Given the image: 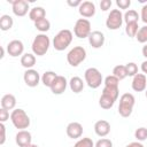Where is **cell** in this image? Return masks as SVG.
<instances>
[{
	"mask_svg": "<svg viewBox=\"0 0 147 147\" xmlns=\"http://www.w3.org/2000/svg\"><path fill=\"white\" fill-rule=\"evenodd\" d=\"M136 99L133 94L131 93H124L119 98V105H118V113L122 117H129L132 114L133 106H134Z\"/></svg>",
	"mask_w": 147,
	"mask_h": 147,
	"instance_id": "6da1fadb",
	"label": "cell"
},
{
	"mask_svg": "<svg viewBox=\"0 0 147 147\" xmlns=\"http://www.w3.org/2000/svg\"><path fill=\"white\" fill-rule=\"evenodd\" d=\"M49 45H51V40L46 34L44 33L37 34L32 42V52L37 56H42L47 53Z\"/></svg>",
	"mask_w": 147,
	"mask_h": 147,
	"instance_id": "7a4b0ae2",
	"label": "cell"
},
{
	"mask_svg": "<svg viewBox=\"0 0 147 147\" xmlns=\"http://www.w3.org/2000/svg\"><path fill=\"white\" fill-rule=\"evenodd\" d=\"M10 121H11L13 125L16 129H20V130H24V129L29 127V125H30V118H29L28 114L21 108L14 109L11 111Z\"/></svg>",
	"mask_w": 147,
	"mask_h": 147,
	"instance_id": "3957f363",
	"label": "cell"
},
{
	"mask_svg": "<svg viewBox=\"0 0 147 147\" xmlns=\"http://www.w3.org/2000/svg\"><path fill=\"white\" fill-rule=\"evenodd\" d=\"M72 41V32L68 29L61 30L53 39V46L56 51H64Z\"/></svg>",
	"mask_w": 147,
	"mask_h": 147,
	"instance_id": "277c9868",
	"label": "cell"
},
{
	"mask_svg": "<svg viewBox=\"0 0 147 147\" xmlns=\"http://www.w3.org/2000/svg\"><path fill=\"white\" fill-rule=\"evenodd\" d=\"M86 59V51L82 46H76L72 49L69 51L67 54V61L71 67L79 65L84 60Z\"/></svg>",
	"mask_w": 147,
	"mask_h": 147,
	"instance_id": "5b68a950",
	"label": "cell"
},
{
	"mask_svg": "<svg viewBox=\"0 0 147 147\" xmlns=\"http://www.w3.org/2000/svg\"><path fill=\"white\" fill-rule=\"evenodd\" d=\"M85 82L91 88H98L102 83V75L96 68H88L85 74Z\"/></svg>",
	"mask_w": 147,
	"mask_h": 147,
	"instance_id": "8992f818",
	"label": "cell"
},
{
	"mask_svg": "<svg viewBox=\"0 0 147 147\" xmlns=\"http://www.w3.org/2000/svg\"><path fill=\"white\" fill-rule=\"evenodd\" d=\"M74 33L76 37L84 39V38H88V36L91 34V23L86 18H79L76 21L75 28H74Z\"/></svg>",
	"mask_w": 147,
	"mask_h": 147,
	"instance_id": "52a82bcc",
	"label": "cell"
},
{
	"mask_svg": "<svg viewBox=\"0 0 147 147\" xmlns=\"http://www.w3.org/2000/svg\"><path fill=\"white\" fill-rule=\"evenodd\" d=\"M123 14L119 9H113L110 10L107 21H106V25L109 30H117L122 26L123 23Z\"/></svg>",
	"mask_w": 147,
	"mask_h": 147,
	"instance_id": "ba28073f",
	"label": "cell"
},
{
	"mask_svg": "<svg viewBox=\"0 0 147 147\" xmlns=\"http://www.w3.org/2000/svg\"><path fill=\"white\" fill-rule=\"evenodd\" d=\"M9 3L13 6V13L16 16H25L29 10V2L25 0H8Z\"/></svg>",
	"mask_w": 147,
	"mask_h": 147,
	"instance_id": "9c48e42d",
	"label": "cell"
},
{
	"mask_svg": "<svg viewBox=\"0 0 147 147\" xmlns=\"http://www.w3.org/2000/svg\"><path fill=\"white\" fill-rule=\"evenodd\" d=\"M23 78H24V83L30 87L37 86L39 84V80H40V76H39L38 71L34 69H28L24 72Z\"/></svg>",
	"mask_w": 147,
	"mask_h": 147,
	"instance_id": "30bf717a",
	"label": "cell"
},
{
	"mask_svg": "<svg viewBox=\"0 0 147 147\" xmlns=\"http://www.w3.org/2000/svg\"><path fill=\"white\" fill-rule=\"evenodd\" d=\"M67 134L71 139H78L83 134V125L78 122H71L67 126Z\"/></svg>",
	"mask_w": 147,
	"mask_h": 147,
	"instance_id": "8fae6325",
	"label": "cell"
},
{
	"mask_svg": "<svg viewBox=\"0 0 147 147\" xmlns=\"http://www.w3.org/2000/svg\"><path fill=\"white\" fill-rule=\"evenodd\" d=\"M16 144L20 146V147H29L31 144H32V137H31V133L26 130H21L17 132L16 134Z\"/></svg>",
	"mask_w": 147,
	"mask_h": 147,
	"instance_id": "7c38bea8",
	"label": "cell"
},
{
	"mask_svg": "<svg viewBox=\"0 0 147 147\" xmlns=\"http://www.w3.org/2000/svg\"><path fill=\"white\" fill-rule=\"evenodd\" d=\"M24 51V46H23V42L21 40H11L8 45H7V52L10 56L13 57H16L18 55H21Z\"/></svg>",
	"mask_w": 147,
	"mask_h": 147,
	"instance_id": "4fadbf2b",
	"label": "cell"
},
{
	"mask_svg": "<svg viewBox=\"0 0 147 147\" xmlns=\"http://www.w3.org/2000/svg\"><path fill=\"white\" fill-rule=\"evenodd\" d=\"M146 86H147L146 75L137 74L132 79V90L136 92H142L146 90Z\"/></svg>",
	"mask_w": 147,
	"mask_h": 147,
	"instance_id": "5bb4252c",
	"label": "cell"
},
{
	"mask_svg": "<svg viewBox=\"0 0 147 147\" xmlns=\"http://www.w3.org/2000/svg\"><path fill=\"white\" fill-rule=\"evenodd\" d=\"M67 85H68V82H67L65 77L64 76H57L51 86V91L54 94H62L65 91Z\"/></svg>",
	"mask_w": 147,
	"mask_h": 147,
	"instance_id": "9a60e30c",
	"label": "cell"
},
{
	"mask_svg": "<svg viewBox=\"0 0 147 147\" xmlns=\"http://www.w3.org/2000/svg\"><path fill=\"white\" fill-rule=\"evenodd\" d=\"M78 11L83 17H92L95 14V5L92 1H83L78 7Z\"/></svg>",
	"mask_w": 147,
	"mask_h": 147,
	"instance_id": "2e32d148",
	"label": "cell"
},
{
	"mask_svg": "<svg viewBox=\"0 0 147 147\" xmlns=\"http://www.w3.org/2000/svg\"><path fill=\"white\" fill-rule=\"evenodd\" d=\"M88 42L93 48H100L105 44V34L101 31H93L88 36Z\"/></svg>",
	"mask_w": 147,
	"mask_h": 147,
	"instance_id": "e0dca14e",
	"label": "cell"
},
{
	"mask_svg": "<svg viewBox=\"0 0 147 147\" xmlns=\"http://www.w3.org/2000/svg\"><path fill=\"white\" fill-rule=\"evenodd\" d=\"M94 131L99 137H106L110 132V124L105 119H100V121L95 122Z\"/></svg>",
	"mask_w": 147,
	"mask_h": 147,
	"instance_id": "ac0fdd59",
	"label": "cell"
},
{
	"mask_svg": "<svg viewBox=\"0 0 147 147\" xmlns=\"http://www.w3.org/2000/svg\"><path fill=\"white\" fill-rule=\"evenodd\" d=\"M16 106V98L13 94H5L1 98V108L6 110H11Z\"/></svg>",
	"mask_w": 147,
	"mask_h": 147,
	"instance_id": "d6986e66",
	"label": "cell"
},
{
	"mask_svg": "<svg viewBox=\"0 0 147 147\" xmlns=\"http://www.w3.org/2000/svg\"><path fill=\"white\" fill-rule=\"evenodd\" d=\"M45 16H46V11L42 7H33L29 13V17L33 22H37L39 20L45 18Z\"/></svg>",
	"mask_w": 147,
	"mask_h": 147,
	"instance_id": "ffe728a7",
	"label": "cell"
},
{
	"mask_svg": "<svg viewBox=\"0 0 147 147\" xmlns=\"http://www.w3.org/2000/svg\"><path fill=\"white\" fill-rule=\"evenodd\" d=\"M69 86H70V88H71V91H72L74 93H79V92H82L83 88H84V82H83V79H82L80 77L75 76V77H72V78L70 79Z\"/></svg>",
	"mask_w": 147,
	"mask_h": 147,
	"instance_id": "44dd1931",
	"label": "cell"
},
{
	"mask_svg": "<svg viewBox=\"0 0 147 147\" xmlns=\"http://www.w3.org/2000/svg\"><path fill=\"white\" fill-rule=\"evenodd\" d=\"M21 64L26 69H31L36 64V56L31 53L23 54L22 57H21Z\"/></svg>",
	"mask_w": 147,
	"mask_h": 147,
	"instance_id": "7402d4cb",
	"label": "cell"
},
{
	"mask_svg": "<svg viewBox=\"0 0 147 147\" xmlns=\"http://www.w3.org/2000/svg\"><path fill=\"white\" fill-rule=\"evenodd\" d=\"M57 76H59V75H56L54 71H46V72L42 75V77H41V82H42V84H44L45 86H47V87L51 88L52 84L54 83V80L56 79Z\"/></svg>",
	"mask_w": 147,
	"mask_h": 147,
	"instance_id": "603a6c76",
	"label": "cell"
},
{
	"mask_svg": "<svg viewBox=\"0 0 147 147\" xmlns=\"http://www.w3.org/2000/svg\"><path fill=\"white\" fill-rule=\"evenodd\" d=\"M123 20L125 21L126 24H130V23H138V20H139V15L136 10L133 9H130L127 10L124 16H123Z\"/></svg>",
	"mask_w": 147,
	"mask_h": 147,
	"instance_id": "cb8c5ba5",
	"label": "cell"
},
{
	"mask_svg": "<svg viewBox=\"0 0 147 147\" xmlns=\"http://www.w3.org/2000/svg\"><path fill=\"white\" fill-rule=\"evenodd\" d=\"M13 24H14L13 18L9 15H2L0 17V29L2 31H7V30L11 29Z\"/></svg>",
	"mask_w": 147,
	"mask_h": 147,
	"instance_id": "d4e9b609",
	"label": "cell"
},
{
	"mask_svg": "<svg viewBox=\"0 0 147 147\" xmlns=\"http://www.w3.org/2000/svg\"><path fill=\"white\" fill-rule=\"evenodd\" d=\"M114 103H115V100L114 99H111L108 95L101 94L100 100H99V105H100L101 108H103V109H110L114 106Z\"/></svg>",
	"mask_w": 147,
	"mask_h": 147,
	"instance_id": "484cf974",
	"label": "cell"
},
{
	"mask_svg": "<svg viewBox=\"0 0 147 147\" xmlns=\"http://www.w3.org/2000/svg\"><path fill=\"white\" fill-rule=\"evenodd\" d=\"M113 75H114L118 80L124 79V78L127 76V72H126V68H125V65H121V64L116 65V67L113 69Z\"/></svg>",
	"mask_w": 147,
	"mask_h": 147,
	"instance_id": "4316f807",
	"label": "cell"
},
{
	"mask_svg": "<svg viewBox=\"0 0 147 147\" xmlns=\"http://www.w3.org/2000/svg\"><path fill=\"white\" fill-rule=\"evenodd\" d=\"M34 26H36V29H37L38 31H40V32H46V31L49 30L51 23H49V21H48L47 18H42V20H39V21L34 22Z\"/></svg>",
	"mask_w": 147,
	"mask_h": 147,
	"instance_id": "83f0119b",
	"label": "cell"
},
{
	"mask_svg": "<svg viewBox=\"0 0 147 147\" xmlns=\"http://www.w3.org/2000/svg\"><path fill=\"white\" fill-rule=\"evenodd\" d=\"M102 94L108 95V96H110L111 99H114V100L116 101L117 98H118V94H119V90H118V87L105 86V87H103V91H102Z\"/></svg>",
	"mask_w": 147,
	"mask_h": 147,
	"instance_id": "f1b7e54d",
	"label": "cell"
},
{
	"mask_svg": "<svg viewBox=\"0 0 147 147\" xmlns=\"http://www.w3.org/2000/svg\"><path fill=\"white\" fill-rule=\"evenodd\" d=\"M138 23H130V24H126V28H125V32L126 34L130 37V38H133L137 36L139 29H138Z\"/></svg>",
	"mask_w": 147,
	"mask_h": 147,
	"instance_id": "f546056e",
	"label": "cell"
},
{
	"mask_svg": "<svg viewBox=\"0 0 147 147\" xmlns=\"http://www.w3.org/2000/svg\"><path fill=\"white\" fill-rule=\"evenodd\" d=\"M94 146L95 145L91 138H82L75 144L74 147H94Z\"/></svg>",
	"mask_w": 147,
	"mask_h": 147,
	"instance_id": "4dcf8cb0",
	"label": "cell"
},
{
	"mask_svg": "<svg viewBox=\"0 0 147 147\" xmlns=\"http://www.w3.org/2000/svg\"><path fill=\"white\" fill-rule=\"evenodd\" d=\"M136 38H137V40H138L139 42H141V44L147 42V25H145V26H142V28L139 29V31H138Z\"/></svg>",
	"mask_w": 147,
	"mask_h": 147,
	"instance_id": "1f68e13d",
	"label": "cell"
},
{
	"mask_svg": "<svg viewBox=\"0 0 147 147\" xmlns=\"http://www.w3.org/2000/svg\"><path fill=\"white\" fill-rule=\"evenodd\" d=\"M134 137L138 141H144L147 139V129L146 127H139L134 132Z\"/></svg>",
	"mask_w": 147,
	"mask_h": 147,
	"instance_id": "d6a6232c",
	"label": "cell"
},
{
	"mask_svg": "<svg viewBox=\"0 0 147 147\" xmlns=\"http://www.w3.org/2000/svg\"><path fill=\"white\" fill-rule=\"evenodd\" d=\"M126 72H127V76H131V77H134L137 74H138V65L134 63V62H129L126 65Z\"/></svg>",
	"mask_w": 147,
	"mask_h": 147,
	"instance_id": "836d02e7",
	"label": "cell"
},
{
	"mask_svg": "<svg viewBox=\"0 0 147 147\" xmlns=\"http://www.w3.org/2000/svg\"><path fill=\"white\" fill-rule=\"evenodd\" d=\"M118 83L119 80L114 76H107L105 78V86H110V87H118Z\"/></svg>",
	"mask_w": 147,
	"mask_h": 147,
	"instance_id": "e575fe53",
	"label": "cell"
},
{
	"mask_svg": "<svg viewBox=\"0 0 147 147\" xmlns=\"http://www.w3.org/2000/svg\"><path fill=\"white\" fill-rule=\"evenodd\" d=\"M94 147H113V142L110 139H107V138H102L100 140L96 141L95 146Z\"/></svg>",
	"mask_w": 147,
	"mask_h": 147,
	"instance_id": "d590c367",
	"label": "cell"
},
{
	"mask_svg": "<svg viewBox=\"0 0 147 147\" xmlns=\"http://www.w3.org/2000/svg\"><path fill=\"white\" fill-rule=\"evenodd\" d=\"M116 5L121 8V9H127L131 5V1L130 0H117L116 1Z\"/></svg>",
	"mask_w": 147,
	"mask_h": 147,
	"instance_id": "8d00e7d4",
	"label": "cell"
},
{
	"mask_svg": "<svg viewBox=\"0 0 147 147\" xmlns=\"http://www.w3.org/2000/svg\"><path fill=\"white\" fill-rule=\"evenodd\" d=\"M7 119H9V111L6 110V109H3V108H1L0 109V122L3 123Z\"/></svg>",
	"mask_w": 147,
	"mask_h": 147,
	"instance_id": "74e56055",
	"label": "cell"
},
{
	"mask_svg": "<svg viewBox=\"0 0 147 147\" xmlns=\"http://www.w3.org/2000/svg\"><path fill=\"white\" fill-rule=\"evenodd\" d=\"M110 7H111V0H101V2H100V8H101V10L106 11V10H108Z\"/></svg>",
	"mask_w": 147,
	"mask_h": 147,
	"instance_id": "f35d334b",
	"label": "cell"
},
{
	"mask_svg": "<svg viewBox=\"0 0 147 147\" xmlns=\"http://www.w3.org/2000/svg\"><path fill=\"white\" fill-rule=\"evenodd\" d=\"M0 132H1V138H0V145H3L6 141V127L3 123H0Z\"/></svg>",
	"mask_w": 147,
	"mask_h": 147,
	"instance_id": "ab89813d",
	"label": "cell"
},
{
	"mask_svg": "<svg viewBox=\"0 0 147 147\" xmlns=\"http://www.w3.org/2000/svg\"><path fill=\"white\" fill-rule=\"evenodd\" d=\"M141 21L147 23V3L141 8Z\"/></svg>",
	"mask_w": 147,
	"mask_h": 147,
	"instance_id": "60d3db41",
	"label": "cell"
},
{
	"mask_svg": "<svg viewBox=\"0 0 147 147\" xmlns=\"http://www.w3.org/2000/svg\"><path fill=\"white\" fill-rule=\"evenodd\" d=\"M67 3L69 5V6H71V7H79L80 5H82V1L80 0H76V1H71V0H68L67 1Z\"/></svg>",
	"mask_w": 147,
	"mask_h": 147,
	"instance_id": "b9f144b4",
	"label": "cell"
},
{
	"mask_svg": "<svg viewBox=\"0 0 147 147\" xmlns=\"http://www.w3.org/2000/svg\"><path fill=\"white\" fill-rule=\"evenodd\" d=\"M125 147H144V145L141 142H139V141H134V142H131V144L126 145Z\"/></svg>",
	"mask_w": 147,
	"mask_h": 147,
	"instance_id": "7bdbcfd3",
	"label": "cell"
},
{
	"mask_svg": "<svg viewBox=\"0 0 147 147\" xmlns=\"http://www.w3.org/2000/svg\"><path fill=\"white\" fill-rule=\"evenodd\" d=\"M141 70H142L144 75H147V61H144L141 63Z\"/></svg>",
	"mask_w": 147,
	"mask_h": 147,
	"instance_id": "ee69618b",
	"label": "cell"
},
{
	"mask_svg": "<svg viewBox=\"0 0 147 147\" xmlns=\"http://www.w3.org/2000/svg\"><path fill=\"white\" fill-rule=\"evenodd\" d=\"M142 55L147 59V45H145V46L142 47Z\"/></svg>",
	"mask_w": 147,
	"mask_h": 147,
	"instance_id": "f6af8a7d",
	"label": "cell"
},
{
	"mask_svg": "<svg viewBox=\"0 0 147 147\" xmlns=\"http://www.w3.org/2000/svg\"><path fill=\"white\" fill-rule=\"evenodd\" d=\"M0 49H1V55H0V57L2 59V57H3V54H5V49H3V47H1Z\"/></svg>",
	"mask_w": 147,
	"mask_h": 147,
	"instance_id": "bcb514c9",
	"label": "cell"
},
{
	"mask_svg": "<svg viewBox=\"0 0 147 147\" xmlns=\"http://www.w3.org/2000/svg\"><path fill=\"white\" fill-rule=\"evenodd\" d=\"M29 147H38V146H37V145H33V144H31Z\"/></svg>",
	"mask_w": 147,
	"mask_h": 147,
	"instance_id": "7dc6e473",
	"label": "cell"
},
{
	"mask_svg": "<svg viewBox=\"0 0 147 147\" xmlns=\"http://www.w3.org/2000/svg\"><path fill=\"white\" fill-rule=\"evenodd\" d=\"M146 98H147V90H146Z\"/></svg>",
	"mask_w": 147,
	"mask_h": 147,
	"instance_id": "c3c4849f",
	"label": "cell"
}]
</instances>
